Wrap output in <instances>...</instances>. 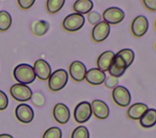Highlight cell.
Masks as SVG:
<instances>
[{
	"label": "cell",
	"instance_id": "6da1fadb",
	"mask_svg": "<svg viewBox=\"0 0 156 138\" xmlns=\"http://www.w3.org/2000/svg\"><path fill=\"white\" fill-rule=\"evenodd\" d=\"M13 77L20 84L26 85L33 83L36 79L33 67L28 64H20L16 66L13 70Z\"/></svg>",
	"mask_w": 156,
	"mask_h": 138
},
{
	"label": "cell",
	"instance_id": "7a4b0ae2",
	"mask_svg": "<svg viewBox=\"0 0 156 138\" xmlns=\"http://www.w3.org/2000/svg\"><path fill=\"white\" fill-rule=\"evenodd\" d=\"M68 72L65 69H58L51 73L48 78V88L52 92H58L66 86L68 82Z\"/></svg>",
	"mask_w": 156,
	"mask_h": 138
},
{
	"label": "cell",
	"instance_id": "3957f363",
	"mask_svg": "<svg viewBox=\"0 0 156 138\" xmlns=\"http://www.w3.org/2000/svg\"><path fill=\"white\" fill-rule=\"evenodd\" d=\"M85 18L79 13H71L68 15L62 21V27L68 32H76L83 27Z\"/></svg>",
	"mask_w": 156,
	"mask_h": 138
},
{
	"label": "cell",
	"instance_id": "277c9868",
	"mask_svg": "<svg viewBox=\"0 0 156 138\" xmlns=\"http://www.w3.org/2000/svg\"><path fill=\"white\" fill-rule=\"evenodd\" d=\"M113 101L120 107H127L131 102V94L126 87L117 85L112 92Z\"/></svg>",
	"mask_w": 156,
	"mask_h": 138
},
{
	"label": "cell",
	"instance_id": "5b68a950",
	"mask_svg": "<svg viewBox=\"0 0 156 138\" xmlns=\"http://www.w3.org/2000/svg\"><path fill=\"white\" fill-rule=\"evenodd\" d=\"M11 96L18 102H27L31 99L32 91L29 86L16 83L12 85L9 89Z\"/></svg>",
	"mask_w": 156,
	"mask_h": 138
},
{
	"label": "cell",
	"instance_id": "8992f818",
	"mask_svg": "<svg viewBox=\"0 0 156 138\" xmlns=\"http://www.w3.org/2000/svg\"><path fill=\"white\" fill-rule=\"evenodd\" d=\"M73 116H74L75 120L78 123H83L88 121L92 116L90 103L87 101H83L79 103L75 108Z\"/></svg>",
	"mask_w": 156,
	"mask_h": 138
},
{
	"label": "cell",
	"instance_id": "52a82bcc",
	"mask_svg": "<svg viewBox=\"0 0 156 138\" xmlns=\"http://www.w3.org/2000/svg\"><path fill=\"white\" fill-rule=\"evenodd\" d=\"M103 20L108 24L115 25L121 23L125 18V12L118 7H109L104 11Z\"/></svg>",
	"mask_w": 156,
	"mask_h": 138
},
{
	"label": "cell",
	"instance_id": "ba28073f",
	"mask_svg": "<svg viewBox=\"0 0 156 138\" xmlns=\"http://www.w3.org/2000/svg\"><path fill=\"white\" fill-rule=\"evenodd\" d=\"M15 116L20 122L23 123H30L34 120V113L33 109L26 103H21L16 106Z\"/></svg>",
	"mask_w": 156,
	"mask_h": 138
},
{
	"label": "cell",
	"instance_id": "9c48e42d",
	"mask_svg": "<svg viewBox=\"0 0 156 138\" xmlns=\"http://www.w3.org/2000/svg\"><path fill=\"white\" fill-rule=\"evenodd\" d=\"M149 23L144 16H138L134 18L131 23L132 34L136 37H141L147 33Z\"/></svg>",
	"mask_w": 156,
	"mask_h": 138
},
{
	"label": "cell",
	"instance_id": "30bf717a",
	"mask_svg": "<svg viewBox=\"0 0 156 138\" xmlns=\"http://www.w3.org/2000/svg\"><path fill=\"white\" fill-rule=\"evenodd\" d=\"M110 34V25L105 21H100L94 25L91 31V37L93 41L100 43L107 39Z\"/></svg>",
	"mask_w": 156,
	"mask_h": 138
},
{
	"label": "cell",
	"instance_id": "8fae6325",
	"mask_svg": "<svg viewBox=\"0 0 156 138\" xmlns=\"http://www.w3.org/2000/svg\"><path fill=\"white\" fill-rule=\"evenodd\" d=\"M69 73L72 79L76 82H80L85 79L87 67L83 62L80 61H75L69 65Z\"/></svg>",
	"mask_w": 156,
	"mask_h": 138
},
{
	"label": "cell",
	"instance_id": "7c38bea8",
	"mask_svg": "<svg viewBox=\"0 0 156 138\" xmlns=\"http://www.w3.org/2000/svg\"><path fill=\"white\" fill-rule=\"evenodd\" d=\"M33 69L36 77L43 81L48 80L51 74V66L44 59H38L36 61L33 66Z\"/></svg>",
	"mask_w": 156,
	"mask_h": 138
},
{
	"label": "cell",
	"instance_id": "4fadbf2b",
	"mask_svg": "<svg viewBox=\"0 0 156 138\" xmlns=\"http://www.w3.org/2000/svg\"><path fill=\"white\" fill-rule=\"evenodd\" d=\"M53 117L57 123L59 124H66L70 119V111L66 105L58 103L54 106Z\"/></svg>",
	"mask_w": 156,
	"mask_h": 138
},
{
	"label": "cell",
	"instance_id": "5bb4252c",
	"mask_svg": "<svg viewBox=\"0 0 156 138\" xmlns=\"http://www.w3.org/2000/svg\"><path fill=\"white\" fill-rule=\"evenodd\" d=\"M92 114L99 120H105L109 115V108L106 103L100 99H95L90 103Z\"/></svg>",
	"mask_w": 156,
	"mask_h": 138
},
{
	"label": "cell",
	"instance_id": "9a60e30c",
	"mask_svg": "<svg viewBox=\"0 0 156 138\" xmlns=\"http://www.w3.org/2000/svg\"><path fill=\"white\" fill-rule=\"evenodd\" d=\"M126 68H127V66H126L124 60L115 54V58H114L112 64L110 66L108 71L109 72L111 76L118 78L124 74Z\"/></svg>",
	"mask_w": 156,
	"mask_h": 138
},
{
	"label": "cell",
	"instance_id": "2e32d148",
	"mask_svg": "<svg viewBox=\"0 0 156 138\" xmlns=\"http://www.w3.org/2000/svg\"><path fill=\"white\" fill-rule=\"evenodd\" d=\"M106 74L98 68H90L87 71L85 75L86 81L92 85H99L104 83Z\"/></svg>",
	"mask_w": 156,
	"mask_h": 138
},
{
	"label": "cell",
	"instance_id": "e0dca14e",
	"mask_svg": "<svg viewBox=\"0 0 156 138\" xmlns=\"http://www.w3.org/2000/svg\"><path fill=\"white\" fill-rule=\"evenodd\" d=\"M114 58H115V54L112 51H106L101 53L97 60V68L104 72L108 71Z\"/></svg>",
	"mask_w": 156,
	"mask_h": 138
},
{
	"label": "cell",
	"instance_id": "ac0fdd59",
	"mask_svg": "<svg viewBox=\"0 0 156 138\" xmlns=\"http://www.w3.org/2000/svg\"><path fill=\"white\" fill-rule=\"evenodd\" d=\"M148 110L147 105L142 103H136L132 105L127 110V116L133 120H139Z\"/></svg>",
	"mask_w": 156,
	"mask_h": 138
},
{
	"label": "cell",
	"instance_id": "d6986e66",
	"mask_svg": "<svg viewBox=\"0 0 156 138\" xmlns=\"http://www.w3.org/2000/svg\"><path fill=\"white\" fill-rule=\"evenodd\" d=\"M94 2L90 0H77L73 4V9L79 14H87L92 10Z\"/></svg>",
	"mask_w": 156,
	"mask_h": 138
},
{
	"label": "cell",
	"instance_id": "ffe728a7",
	"mask_svg": "<svg viewBox=\"0 0 156 138\" xmlns=\"http://www.w3.org/2000/svg\"><path fill=\"white\" fill-rule=\"evenodd\" d=\"M141 126L144 128L152 127L156 123V111L154 109H150L145 112L139 120Z\"/></svg>",
	"mask_w": 156,
	"mask_h": 138
},
{
	"label": "cell",
	"instance_id": "44dd1931",
	"mask_svg": "<svg viewBox=\"0 0 156 138\" xmlns=\"http://www.w3.org/2000/svg\"><path fill=\"white\" fill-rule=\"evenodd\" d=\"M50 27L49 23L45 20H38L34 21L31 23L30 30L31 32L37 37H41L48 32Z\"/></svg>",
	"mask_w": 156,
	"mask_h": 138
},
{
	"label": "cell",
	"instance_id": "7402d4cb",
	"mask_svg": "<svg viewBox=\"0 0 156 138\" xmlns=\"http://www.w3.org/2000/svg\"><path fill=\"white\" fill-rule=\"evenodd\" d=\"M12 16L5 10L0 11V31H6L12 25Z\"/></svg>",
	"mask_w": 156,
	"mask_h": 138
},
{
	"label": "cell",
	"instance_id": "603a6c76",
	"mask_svg": "<svg viewBox=\"0 0 156 138\" xmlns=\"http://www.w3.org/2000/svg\"><path fill=\"white\" fill-rule=\"evenodd\" d=\"M115 55H116V56H119V57H120L121 58H122L124 60L127 67L131 65L132 63H133V61H134V52H133V50L129 49V48L121 50V51H119Z\"/></svg>",
	"mask_w": 156,
	"mask_h": 138
},
{
	"label": "cell",
	"instance_id": "cb8c5ba5",
	"mask_svg": "<svg viewBox=\"0 0 156 138\" xmlns=\"http://www.w3.org/2000/svg\"><path fill=\"white\" fill-rule=\"evenodd\" d=\"M65 0H48L46 2V9L51 14H55L62 9Z\"/></svg>",
	"mask_w": 156,
	"mask_h": 138
},
{
	"label": "cell",
	"instance_id": "d4e9b609",
	"mask_svg": "<svg viewBox=\"0 0 156 138\" xmlns=\"http://www.w3.org/2000/svg\"><path fill=\"white\" fill-rule=\"evenodd\" d=\"M71 138H90V133L87 128L84 126H79L73 130Z\"/></svg>",
	"mask_w": 156,
	"mask_h": 138
},
{
	"label": "cell",
	"instance_id": "484cf974",
	"mask_svg": "<svg viewBox=\"0 0 156 138\" xmlns=\"http://www.w3.org/2000/svg\"><path fill=\"white\" fill-rule=\"evenodd\" d=\"M62 133L60 128L52 126L47 130L43 134L42 138H62Z\"/></svg>",
	"mask_w": 156,
	"mask_h": 138
},
{
	"label": "cell",
	"instance_id": "4316f807",
	"mask_svg": "<svg viewBox=\"0 0 156 138\" xmlns=\"http://www.w3.org/2000/svg\"><path fill=\"white\" fill-rule=\"evenodd\" d=\"M101 14L97 11H90L89 13H87V20L90 24L96 25L101 21Z\"/></svg>",
	"mask_w": 156,
	"mask_h": 138
},
{
	"label": "cell",
	"instance_id": "83f0119b",
	"mask_svg": "<svg viewBox=\"0 0 156 138\" xmlns=\"http://www.w3.org/2000/svg\"><path fill=\"white\" fill-rule=\"evenodd\" d=\"M30 99H31L33 104L35 105L36 106H38V107H41L44 104V97L43 96L42 94L39 93V92L32 94Z\"/></svg>",
	"mask_w": 156,
	"mask_h": 138
},
{
	"label": "cell",
	"instance_id": "f1b7e54d",
	"mask_svg": "<svg viewBox=\"0 0 156 138\" xmlns=\"http://www.w3.org/2000/svg\"><path fill=\"white\" fill-rule=\"evenodd\" d=\"M118 81H119L118 78L109 75V76L105 78L104 83L108 89H114L118 85Z\"/></svg>",
	"mask_w": 156,
	"mask_h": 138
},
{
	"label": "cell",
	"instance_id": "f546056e",
	"mask_svg": "<svg viewBox=\"0 0 156 138\" xmlns=\"http://www.w3.org/2000/svg\"><path fill=\"white\" fill-rule=\"evenodd\" d=\"M9 105V99L7 95L3 92L0 90V110H4L7 108Z\"/></svg>",
	"mask_w": 156,
	"mask_h": 138
},
{
	"label": "cell",
	"instance_id": "4dcf8cb0",
	"mask_svg": "<svg viewBox=\"0 0 156 138\" xmlns=\"http://www.w3.org/2000/svg\"><path fill=\"white\" fill-rule=\"evenodd\" d=\"M18 5L22 9H28L34 5V0H18Z\"/></svg>",
	"mask_w": 156,
	"mask_h": 138
},
{
	"label": "cell",
	"instance_id": "1f68e13d",
	"mask_svg": "<svg viewBox=\"0 0 156 138\" xmlns=\"http://www.w3.org/2000/svg\"><path fill=\"white\" fill-rule=\"evenodd\" d=\"M143 3H144V6L149 10H156V0H144Z\"/></svg>",
	"mask_w": 156,
	"mask_h": 138
},
{
	"label": "cell",
	"instance_id": "d6a6232c",
	"mask_svg": "<svg viewBox=\"0 0 156 138\" xmlns=\"http://www.w3.org/2000/svg\"><path fill=\"white\" fill-rule=\"evenodd\" d=\"M0 138H13V136L8 133H2L0 134Z\"/></svg>",
	"mask_w": 156,
	"mask_h": 138
}]
</instances>
